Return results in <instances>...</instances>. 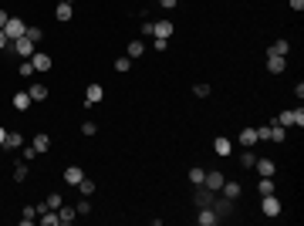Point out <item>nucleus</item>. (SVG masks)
I'll return each instance as SVG.
<instances>
[{
    "label": "nucleus",
    "mask_w": 304,
    "mask_h": 226,
    "mask_svg": "<svg viewBox=\"0 0 304 226\" xmlns=\"http://www.w3.org/2000/svg\"><path fill=\"white\" fill-rule=\"evenodd\" d=\"M4 34H7V41H17V37L27 34V24H24L21 17H11V21L4 24Z\"/></svg>",
    "instance_id": "1"
},
{
    "label": "nucleus",
    "mask_w": 304,
    "mask_h": 226,
    "mask_svg": "<svg viewBox=\"0 0 304 226\" xmlns=\"http://www.w3.org/2000/svg\"><path fill=\"white\" fill-rule=\"evenodd\" d=\"M281 199H277V196H274V192H270V196H260V213L264 216H281Z\"/></svg>",
    "instance_id": "2"
},
{
    "label": "nucleus",
    "mask_w": 304,
    "mask_h": 226,
    "mask_svg": "<svg viewBox=\"0 0 304 226\" xmlns=\"http://www.w3.org/2000/svg\"><path fill=\"white\" fill-rule=\"evenodd\" d=\"M277 125H284V128H287V125H297V128H301L304 125V112L301 108H287V112L277 115Z\"/></svg>",
    "instance_id": "3"
},
{
    "label": "nucleus",
    "mask_w": 304,
    "mask_h": 226,
    "mask_svg": "<svg viewBox=\"0 0 304 226\" xmlns=\"http://www.w3.org/2000/svg\"><path fill=\"white\" fill-rule=\"evenodd\" d=\"M34 47H37V44H34L27 34L17 37V41H11V51H14V54H24V57H31V54H34Z\"/></svg>",
    "instance_id": "4"
},
{
    "label": "nucleus",
    "mask_w": 304,
    "mask_h": 226,
    "mask_svg": "<svg viewBox=\"0 0 304 226\" xmlns=\"http://www.w3.org/2000/svg\"><path fill=\"white\" fill-rule=\"evenodd\" d=\"M196 223H200V226H216V223H220V216L213 213V206H200V213H196Z\"/></svg>",
    "instance_id": "5"
},
{
    "label": "nucleus",
    "mask_w": 304,
    "mask_h": 226,
    "mask_svg": "<svg viewBox=\"0 0 304 226\" xmlns=\"http://www.w3.org/2000/svg\"><path fill=\"white\" fill-rule=\"evenodd\" d=\"M101 98H105V88H101L98 81H91L88 88H85V105H98Z\"/></svg>",
    "instance_id": "6"
},
{
    "label": "nucleus",
    "mask_w": 304,
    "mask_h": 226,
    "mask_svg": "<svg viewBox=\"0 0 304 226\" xmlns=\"http://www.w3.org/2000/svg\"><path fill=\"white\" fill-rule=\"evenodd\" d=\"M213 199H216V192L206 189V186H200V189L193 192V203H196V206H213Z\"/></svg>",
    "instance_id": "7"
},
{
    "label": "nucleus",
    "mask_w": 304,
    "mask_h": 226,
    "mask_svg": "<svg viewBox=\"0 0 304 226\" xmlns=\"http://www.w3.org/2000/svg\"><path fill=\"white\" fill-rule=\"evenodd\" d=\"M31 64H34V71H51V68H54V57H51V54H37V51H34Z\"/></svg>",
    "instance_id": "8"
},
{
    "label": "nucleus",
    "mask_w": 304,
    "mask_h": 226,
    "mask_svg": "<svg viewBox=\"0 0 304 226\" xmlns=\"http://www.w3.org/2000/svg\"><path fill=\"white\" fill-rule=\"evenodd\" d=\"M220 192H223L226 199H240V192H244V186H240V182H233V179H223Z\"/></svg>",
    "instance_id": "9"
},
{
    "label": "nucleus",
    "mask_w": 304,
    "mask_h": 226,
    "mask_svg": "<svg viewBox=\"0 0 304 226\" xmlns=\"http://www.w3.org/2000/svg\"><path fill=\"white\" fill-rule=\"evenodd\" d=\"M213 213L223 219V216L233 213V199H226V196H220V199H213Z\"/></svg>",
    "instance_id": "10"
},
{
    "label": "nucleus",
    "mask_w": 304,
    "mask_h": 226,
    "mask_svg": "<svg viewBox=\"0 0 304 226\" xmlns=\"http://www.w3.org/2000/svg\"><path fill=\"white\" fill-rule=\"evenodd\" d=\"M57 219H61V226H68V223H75V219H78V209H75V206H57Z\"/></svg>",
    "instance_id": "11"
},
{
    "label": "nucleus",
    "mask_w": 304,
    "mask_h": 226,
    "mask_svg": "<svg viewBox=\"0 0 304 226\" xmlns=\"http://www.w3.org/2000/svg\"><path fill=\"white\" fill-rule=\"evenodd\" d=\"M254 169H257V176H274V172H277V162H274V159H257Z\"/></svg>",
    "instance_id": "12"
},
{
    "label": "nucleus",
    "mask_w": 304,
    "mask_h": 226,
    "mask_svg": "<svg viewBox=\"0 0 304 226\" xmlns=\"http://www.w3.org/2000/svg\"><path fill=\"white\" fill-rule=\"evenodd\" d=\"M284 68H287V57H281V54H267V71H270V74H281Z\"/></svg>",
    "instance_id": "13"
},
{
    "label": "nucleus",
    "mask_w": 304,
    "mask_h": 226,
    "mask_svg": "<svg viewBox=\"0 0 304 226\" xmlns=\"http://www.w3.org/2000/svg\"><path fill=\"white\" fill-rule=\"evenodd\" d=\"M236 142H240L244 148H254L257 145V128H244V132L236 135Z\"/></svg>",
    "instance_id": "14"
},
{
    "label": "nucleus",
    "mask_w": 304,
    "mask_h": 226,
    "mask_svg": "<svg viewBox=\"0 0 304 226\" xmlns=\"http://www.w3.org/2000/svg\"><path fill=\"white\" fill-rule=\"evenodd\" d=\"M223 172H206V179H203V186H206V189H213V192H220V186H223Z\"/></svg>",
    "instance_id": "15"
},
{
    "label": "nucleus",
    "mask_w": 304,
    "mask_h": 226,
    "mask_svg": "<svg viewBox=\"0 0 304 226\" xmlns=\"http://www.w3.org/2000/svg\"><path fill=\"white\" fill-rule=\"evenodd\" d=\"M213 148H216V156H230V152H233V142H230L226 135H216L213 138Z\"/></svg>",
    "instance_id": "16"
},
{
    "label": "nucleus",
    "mask_w": 304,
    "mask_h": 226,
    "mask_svg": "<svg viewBox=\"0 0 304 226\" xmlns=\"http://www.w3.org/2000/svg\"><path fill=\"white\" fill-rule=\"evenodd\" d=\"M81 179H85V172H81V166H68V169H65V182H68V186H78Z\"/></svg>",
    "instance_id": "17"
},
{
    "label": "nucleus",
    "mask_w": 304,
    "mask_h": 226,
    "mask_svg": "<svg viewBox=\"0 0 304 226\" xmlns=\"http://www.w3.org/2000/svg\"><path fill=\"white\" fill-rule=\"evenodd\" d=\"M21 145H24V132H7V138H4L0 148H11L14 152V148H21Z\"/></svg>",
    "instance_id": "18"
},
{
    "label": "nucleus",
    "mask_w": 304,
    "mask_h": 226,
    "mask_svg": "<svg viewBox=\"0 0 304 226\" xmlns=\"http://www.w3.org/2000/svg\"><path fill=\"white\" fill-rule=\"evenodd\" d=\"M11 105L17 108V112H27V108H31V95H27V91H17V95L11 98Z\"/></svg>",
    "instance_id": "19"
},
{
    "label": "nucleus",
    "mask_w": 304,
    "mask_h": 226,
    "mask_svg": "<svg viewBox=\"0 0 304 226\" xmlns=\"http://www.w3.org/2000/svg\"><path fill=\"white\" fill-rule=\"evenodd\" d=\"M27 95H31V102H44V98H47V85H41V81H34L31 88H27Z\"/></svg>",
    "instance_id": "20"
},
{
    "label": "nucleus",
    "mask_w": 304,
    "mask_h": 226,
    "mask_svg": "<svg viewBox=\"0 0 304 226\" xmlns=\"http://www.w3.org/2000/svg\"><path fill=\"white\" fill-rule=\"evenodd\" d=\"M54 17L61 24H68L71 17H75V7H71V4H57V7H54Z\"/></svg>",
    "instance_id": "21"
},
{
    "label": "nucleus",
    "mask_w": 304,
    "mask_h": 226,
    "mask_svg": "<svg viewBox=\"0 0 304 226\" xmlns=\"http://www.w3.org/2000/svg\"><path fill=\"white\" fill-rule=\"evenodd\" d=\"M287 51H291V41H287V37H281V41H274V44H270L267 54H281V57H287Z\"/></svg>",
    "instance_id": "22"
},
{
    "label": "nucleus",
    "mask_w": 304,
    "mask_h": 226,
    "mask_svg": "<svg viewBox=\"0 0 304 226\" xmlns=\"http://www.w3.org/2000/svg\"><path fill=\"white\" fill-rule=\"evenodd\" d=\"M172 31H176V24H172V21H159L152 37H172Z\"/></svg>",
    "instance_id": "23"
},
{
    "label": "nucleus",
    "mask_w": 304,
    "mask_h": 226,
    "mask_svg": "<svg viewBox=\"0 0 304 226\" xmlns=\"http://www.w3.org/2000/svg\"><path fill=\"white\" fill-rule=\"evenodd\" d=\"M37 223L41 226H61V219H57V209H47V213L37 216Z\"/></svg>",
    "instance_id": "24"
},
{
    "label": "nucleus",
    "mask_w": 304,
    "mask_h": 226,
    "mask_svg": "<svg viewBox=\"0 0 304 226\" xmlns=\"http://www.w3.org/2000/svg\"><path fill=\"white\" fill-rule=\"evenodd\" d=\"M125 54H129V57L135 61V57H142V54H146V44H142V41H129V47H125Z\"/></svg>",
    "instance_id": "25"
},
{
    "label": "nucleus",
    "mask_w": 304,
    "mask_h": 226,
    "mask_svg": "<svg viewBox=\"0 0 304 226\" xmlns=\"http://www.w3.org/2000/svg\"><path fill=\"white\" fill-rule=\"evenodd\" d=\"M34 148H37V152H47V148H51V135H44V132H37V135H34V142H31Z\"/></svg>",
    "instance_id": "26"
},
{
    "label": "nucleus",
    "mask_w": 304,
    "mask_h": 226,
    "mask_svg": "<svg viewBox=\"0 0 304 226\" xmlns=\"http://www.w3.org/2000/svg\"><path fill=\"white\" fill-rule=\"evenodd\" d=\"M203 179H206V169L193 166V169H190V182H193V186H203Z\"/></svg>",
    "instance_id": "27"
},
{
    "label": "nucleus",
    "mask_w": 304,
    "mask_h": 226,
    "mask_svg": "<svg viewBox=\"0 0 304 226\" xmlns=\"http://www.w3.org/2000/svg\"><path fill=\"white\" fill-rule=\"evenodd\" d=\"M284 138H287V132H284V125H270V142H284Z\"/></svg>",
    "instance_id": "28"
},
{
    "label": "nucleus",
    "mask_w": 304,
    "mask_h": 226,
    "mask_svg": "<svg viewBox=\"0 0 304 226\" xmlns=\"http://www.w3.org/2000/svg\"><path fill=\"white\" fill-rule=\"evenodd\" d=\"M27 172H31L27 169V162H17V166H14V182H24L27 179Z\"/></svg>",
    "instance_id": "29"
},
{
    "label": "nucleus",
    "mask_w": 304,
    "mask_h": 226,
    "mask_svg": "<svg viewBox=\"0 0 304 226\" xmlns=\"http://www.w3.org/2000/svg\"><path fill=\"white\" fill-rule=\"evenodd\" d=\"M34 219H37V209H34V206H24V216H21V226H31Z\"/></svg>",
    "instance_id": "30"
},
{
    "label": "nucleus",
    "mask_w": 304,
    "mask_h": 226,
    "mask_svg": "<svg viewBox=\"0 0 304 226\" xmlns=\"http://www.w3.org/2000/svg\"><path fill=\"white\" fill-rule=\"evenodd\" d=\"M132 68V57L125 54V57H115V71H118V74H125V71Z\"/></svg>",
    "instance_id": "31"
},
{
    "label": "nucleus",
    "mask_w": 304,
    "mask_h": 226,
    "mask_svg": "<svg viewBox=\"0 0 304 226\" xmlns=\"http://www.w3.org/2000/svg\"><path fill=\"white\" fill-rule=\"evenodd\" d=\"M78 192H81V196H91V192H95V182H91L88 176H85V179L78 182Z\"/></svg>",
    "instance_id": "32"
},
{
    "label": "nucleus",
    "mask_w": 304,
    "mask_h": 226,
    "mask_svg": "<svg viewBox=\"0 0 304 226\" xmlns=\"http://www.w3.org/2000/svg\"><path fill=\"white\" fill-rule=\"evenodd\" d=\"M21 148H24V156H21V162H34V159L41 156V152H37V148H34V145H21Z\"/></svg>",
    "instance_id": "33"
},
{
    "label": "nucleus",
    "mask_w": 304,
    "mask_h": 226,
    "mask_svg": "<svg viewBox=\"0 0 304 226\" xmlns=\"http://www.w3.org/2000/svg\"><path fill=\"white\" fill-rule=\"evenodd\" d=\"M193 95H196V98H206V95H210V85H206V81H196V85H193Z\"/></svg>",
    "instance_id": "34"
},
{
    "label": "nucleus",
    "mask_w": 304,
    "mask_h": 226,
    "mask_svg": "<svg viewBox=\"0 0 304 226\" xmlns=\"http://www.w3.org/2000/svg\"><path fill=\"white\" fill-rule=\"evenodd\" d=\"M254 162H257V156H254L250 148H244V159H240V166H244V169H254Z\"/></svg>",
    "instance_id": "35"
},
{
    "label": "nucleus",
    "mask_w": 304,
    "mask_h": 226,
    "mask_svg": "<svg viewBox=\"0 0 304 226\" xmlns=\"http://www.w3.org/2000/svg\"><path fill=\"white\" fill-rule=\"evenodd\" d=\"M31 74H37V71H34L31 57H24V61H21V78H31Z\"/></svg>",
    "instance_id": "36"
},
{
    "label": "nucleus",
    "mask_w": 304,
    "mask_h": 226,
    "mask_svg": "<svg viewBox=\"0 0 304 226\" xmlns=\"http://www.w3.org/2000/svg\"><path fill=\"white\" fill-rule=\"evenodd\" d=\"M27 37H31L34 44H41V41H44V31H41V27H27Z\"/></svg>",
    "instance_id": "37"
},
{
    "label": "nucleus",
    "mask_w": 304,
    "mask_h": 226,
    "mask_svg": "<svg viewBox=\"0 0 304 226\" xmlns=\"http://www.w3.org/2000/svg\"><path fill=\"white\" fill-rule=\"evenodd\" d=\"M139 34H142V37H152V34H156V24H152V21H146L142 27H139Z\"/></svg>",
    "instance_id": "38"
},
{
    "label": "nucleus",
    "mask_w": 304,
    "mask_h": 226,
    "mask_svg": "<svg viewBox=\"0 0 304 226\" xmlns=\"http://www.w3.org/2000/svg\"><path fill=\"white\" fill-rule=\"evenodd\" d=\"M152 47H156L159 54H162V51H166V47H169V37H156V41H152Z\"/></svg>",
    "instance_id": "39"
},
{
    "label": "nucleus",
    "mask_w": 304,
    "mask_h": 226,
    "mask_svg": "<svg viewBox=\"0 0 304 226\" xmlns=\"http://www.w3.org/2000/svg\"><path fill=\"white\" fill-rule=\"evenodd\" d=\"M257 142H270V125H264V128H257Z\"/></svg>",
    "instance_id": "40"
},
{
    "label": "nucleus",
    "mask_w": 304,
    "mask_h": 226,
    "mask_svg": "<svg viewBox=\"0 0 304 226\" xmlns=\"http://www.w3.org/2000/svg\"><path fill=\"white\" fill-rule=\"evenodd\" d=\"M75 209H78V216H88V213H91V203H88V199H81Z\"/></svg>",
    "instance_id": "41"
},
{
    "label": "nucleus",
    "mask_w": 304,
    "mask_h": 226,
    "mask_svg": "<svg viewBox=\"0 0 304 226\" xmlns=\"http://www.w3.org/2000/svg\"><path fill=\"white\" fill-rule=\"evenodd\" d=\"M95 132H98V125H95V122H85V125H81V135H95Z\"/></svg>",
    "instance_id": "42"
},
{
    "label": "nucleus",
    "mask_w": 304,
    "mask_h": 226,
    "mask_svg": "<svg viewBox=\"0 0 304 226\" xmlns=\"http://www.w3.org/2000/svg\"><path fill=\"white\" fill-rule=\"evenodd\" d=\"M287 4H291V11H294V14H301V11H304V0H287Z\"/></svg>",
    "instance_id": "43"
},
{
    "label": "nucleus",
    "mask_w": 304,
    "mask_h": 226,
    "mask_svg": "<svg viewBox=\"0 0 304 226\" xmlns=\"http://www.w3.org/2000/svg\"><path fill=\"white\" fill-rule=\"evenodd\" d=\"M47 206H51V209H57V206H61V196H57V192H54V196H47Z\"/></svg>",
    "instance_id": "44"
},
{
    "label": "nucleus",
    "mask_w": 304,
    "mask_h": 226,
    "mask_svg": "<svg viewBox=\"0 0 304 226\" xmlns=\"http://www.w3.org/2000/svg\"><path fill=\"white\" fill-rule=\"evenodd\" d=\"M7 21H11V14H7L4 7H0V31H4V24H7Z\"/></svg>",
    "instance_id": "45"
},
{
    "label": "nucleus",
    "mask_w": 304,
    "mask_h": 226,
    "mask_svg": "<svg viewBox=\"0 0 304 226\" xmlns=\"http://www.w3.org/2000/svg\"><path fill=\"white\" fill-rule=\"evenodd\" d=\"M159 4H162V7H166V11H172V7H176V4H179V0H159Z\"/></svg>",
    "instance_id": "46"
},
{
    "label": "nucleus",
    "mask_w": 304,
    "mask_h": 226,
    "mask_svg": "<svg viewBox=\"0 0 304 226\" xmlns=\"http://www.w3.org/2000/svg\"><path fill=\"white\" fill-rule=\"evenodd\" d=\"M4 47H11V41H7V34L0 31V51H4Z\"/></svg>",
    "instance_id": "47"
},
{
    "label": "nucleus",
    "mask_w": 304,
    "mask_h": 226,
    "mask_svg": "<svg viewBox=\"0 0 304 226\" xmlns=\"http://www.w3.org/2000/svg\"><path fill=\"white\" fill-rule=\"evenodd\" d=\"M4 138H7V128H4V125H0V145H4Z\"/></svg>",
    "instance_id": "48"
},
{
    "label": "nucleus",
    "mask_w": 304,
    "mask_h": 226,
    "mask_svg": "<svg viewBox=\"0 0 304 226\" xmlns=\"http://www.w3.org/2000/svg\"><path fill=\"white\" fill-rule=\"evenodd\" d=\"M57 4H71V0H57Z\"/></svg>",
    "instance_id": "49"
}]
</instances>
